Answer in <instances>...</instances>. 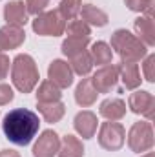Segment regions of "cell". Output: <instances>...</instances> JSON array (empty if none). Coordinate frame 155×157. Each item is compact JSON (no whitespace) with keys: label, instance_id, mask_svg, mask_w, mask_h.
Segmentation results:
<instances>
[{"label":"cell","instance_id":"9c48e42d","mask_svg":"<svg viewBox=\"0 0 155 157\" xmlns=\"http://www.w3.org/2000/svg\"><path fill=\"white\" fill-rule=\"evenodd\" d=\"M47 77L59 88H70L73 84V70L64 60H53L47 68Z\"/></svg>","mask_w":155,"mask_h":157},{"label":"cell","instance_id":"9a60e30c","mask_svg":"<svg viewBox=\"0 0 155 157\" xmlns=\"http://www.w3.org/2000/svg\"><path fill=\"white\" fill-rule=\"evenodd\" d=\"M80 15H82V20L86 24H91V26H97V28H102V26L108 24V15L93 4H82Z\"/></svg>","mask_w":155,"mask_h":157},{"label":"cell","instance_id":"5b68a950","mask_svg":"<svg viewBox=\"0 0 155 157\" xmlns=\"http://www.w3.org/2000/svg\"><path fill=\"white\" fill-rule=\"evenodd\" d=\"M128 144L133 152L141 154V152H148L153 146V128L150 122L141 121L135 122L128 133Z\"/></svg>","mask_w":155,"mask_h":157},{"label":"cell","instance_id":"4dcf8cb0","mask_svg":"<svg viewBox=\"0 0 155 157\" xmlns=\"http://www.w3.org/2000/svg\"><path fill=\"white\" fill-rule=\"evenodd\" d=\"M9 71V57L0 53V78H4Z\"/></svg>","mask_w":155,"mask_h":157},{"label":"cell","instance_id":"484cf974","mask_svg":"<svg viewBox=\"0 0 155 157\" xmlns=\"http://www.w3.org/2000/svg\"><path fill=\"white\" fill-rule=\"evenodd\" d=\"M68 35L70 37H89V26L84 20H71L68 24Z\"/></svg>","mask_w":155,"mask_h":157},{"label":"cell","instance_id":"ffe728a7","mask_svg":"<svg viewBox=\"0 0 155 157\" xmlns=\"http://www.w3.org/2000/svg\"><path fill=\"white\" fill-rule=\"evenodd\" d=\"M59 157H82L84 155V146L73 135H66L59 146Z\"/></svg>","mask_w":155,"mask_h":157},{"label":"cell","instance_id":"603a6c76","mask_svg":"<svg viewBox=\"0 0 155 157\" xmlns=\"http://www.w3.org/2000/svg\"><path fill=\"white\" fill-rule=\"evenodd\" d=\"M89 55H91L93 64H102V66H108L113 59V51L106 42H95Z\"/></svg>","mask_w":155,"mask_h":157},{"label":"cell","instance_id":"ac0fdd59","mask_svg":"<svg viewBox=\"0 0 155 157\" xmlns=\"http://www.w3.org/2000/svg\"><path fill=\"white\" fill-rule=\"evenodd\" d=\"M97 91H95V88L91 86V80L89 78H82L80 82H78L77 90H75V101H77L80 106H91L95 101H97Z\"/></svg>","mask_w":155,"mask_h":157},{"label":"cell","instance_id":"30bf717a","mask_svg":"<svg viewBox=\"0 0 155 157\" xmlns=\"http://www.w3.org/2000/svg\"><path fill=\"white\" fill-rule=\"evenodd\" d=\"M117 78H119L117 66H110V64H108V66L100 68L89 80H91V86L95 88L97 93H108V91L117 84Z\"/></svg>","mask_w":155,"mask_h":157},{"label":"cell","instance_id":"7402d4cb","mask_svg":"<svg viewBox=\"0 0 155 157\" xmlns=\"http://www.w3.org/2000/svg\"><path fill=\"white\" fill-rule=\"evenodd\" d=\"M88 44H89V37H68L62 42V53L71 59L78 53L86 51Z\"/></svg>","mask_w":155,"mask_h":157},{"label":"cell","instance_id":"e0dca14e","mask_svg":"<svg viewBox=\"0 0 155 157\" xmlns=\"http://www.w3.org/2000/svg\"><path fill=\"white\" fill-rule=\"evenodd\" d=\"M135 31H137V39L142 40L146 46H153L155 44V26L153 18L148 17H139L135 20Z\"/></svg>","mask_w":155,"mask_h":157},{"label":"cell","instance_id":"d6986e66","mask_svg":"<svg viewBox=\"0 0 155 157\" xmlns=\"http://www.w3.org/2000/svg\"><path fill=\"white\" fill-rule=\"evenodd\" d=\"M39 112L42 117L46 119V122H59L66 113V106L57 101V102H39Z\"/></svg>","mask_w":155,"mask_h":157},{"label":"cell","instance_id":"4fadbf2b","mask_svg":"<svg viewBox=\"0 0 155 157\" xmlns=\"http://www.w3.org/2000/svg\"><path fill=\"white\" fill-rule=\"evenodd\" d=\"M4 18L11 26H24L28 22V9H26L24 2H20V0L9 2L4 7Z\"/></svg>","mask_w":155,"mask_h":157},{"label":"cell","instance_id":"cb8c5ba5","mask_svg":"<svg viewBox=\"0 0 155 157\" xmlns=\"http://www.w3.org/2000/svg\"><path fill=\"white\" fill-rule=\"evenodd\" d=\"M93 68V60H91V55L88 51H82L75 57H71V70L78 73V75H88Z\"/></svg>","mask_w":155,"mask_h":157},{"label":"cell","instance_id":"277c9868","mask_svg":"<svg viewBox=\"0 0 155 157\" xmlns=\"http://www.w3.org/2000/svg\"><path fill=\"white\" fill-rule=\"evenodd\" d=\"M64 29H66V22L59 11L40 13L33 20V31L42 37H59L64 33Z\"/></svg>","mask_w":155,"mask_h":157},{"label":"cell","instance_id":"f1b7e54d","mask_svg":"<svg viewBox=\"0 0 155 157\" xmlns=\"http://www.w3.org/2000/svg\"><path fill=\"white\" fill-rule=\"evenodd\" d=\"M153 68H155V55H148L146 60H144V77H146L148 82H153L155 80Z\"/></svg>","mask_w":155,"mask_h":157},{"label":"cell","instance_id":"f546056e","mask_svg":"<svg viewBox=\"0 0 155 157\" xmlns=\"http://www.w3.org/2000/svg\"><path fill=\"white\" fill-rule=\"evenodd\" d=\"M13 97H15V93H13L11 86H7V84H0V106L11 102Z\"/></svg>","mask_w":155,"mask_h":157},{"label":"cell","instance_id":"1f68e13d","mask_svg":"<svg viewBox=\"0 0 155 157\" xmlns=\"http://www.w3.org/2000/svg\"><path fill=\"white\" fill-rule=\"evenodd\" d=\"M0 157H20V154L15 152V150H2L0 152Z\"/></svg>","mask_w":155,"mask_h":157},{"label":"cell","instance_id":"5bb4252c","mask_svg":"<svg viewBox=\"0 0 155 157\" xmlns=\"http://www.w3.org/2000/svg\"><path fill=\"white\" fill-rule=\"evenodd\" d=\"M117 71L122 78V84L128 90H135L141 84V73H139V68L135 62H120L117 66Z\"/></svg>","mask_w":155,"mask_h":157},{"label":"cell","instance_id":"8992f818","mask_svg":"<svg viewBox=\"0 0 155 157\" xmlns=\"http://www.w3.org/2000/svg\"><path fill=\"white\" fill-rule=\"evenodd\" d=\"M124 139H126V130L122 124L113 122V121L102 122L100 132H99V144L104 150H110V152L120 150L124 144Z\"/></svg>","mask_w":155,"mask_h":157},{"label":"cell","instance_id":"4316f807","mask_svg":"<svg viewBox=\"0 0 155 157\" xmlns=\"http://www.w3.org/2000/svg\"><path fill=\"white\" fill-rule=\"evenodd\" d=\"M47 4H49V0H26V9L31 15H40Z\"/></svg>","mask_w":155,"mask_h":157},{"label":"cell","instance_id":"7a4b0ae2","mask_svg":"<svg viewBox=\"0 0 155 157\" xmlns=\"http://www.w3.org/2000/svg\"><path fill=\"white\" fill-rule=\"evenodd\" d=\"M11 77H13V84L18 91H22V93L33 91V88L39 82V70H37L35 60L26 53L17 55L15 60H13Z\"/></svg>","mask_w":155,"mask_h":157},{"label":"cell","instance_id":"7c38bea8","mask_svg":"<svg viewBox=\"0 0 155 157\" xmlns=\"http://www.w3.org/2000/svg\"><path fill=\"white\" fill-rule=\"evenodd\" d=\"M73 124L82 139H91L97 132V115L91 112H80V113H77Z\"/></svg>","mask_w":155,"mask_h":157},{"label":"cell","instance_id":"8fae6325","mask_svg":"<svg viewBox=\"0 0 155 157\" xmlns=\"http://www.w3.org/2000/svg\"><path fill=\"white\" fill-rule=\"evenodd\" d=\"M26 40V33L20 26H4L0 29V51L4 49H15Z\"/></svg>","mask_w":155,"mask_h":157},{"label":"cell","instance_id":"83f0119b","mask_svg":"<svg viewBox=\"0 0 155 157\" xmlns=\"http://www.w3.org/2000/svg\"><path fill=\"white\" fill-rule=\"evenodd\" d=\"M131 11H146L153 7V0H124Z\"/></svg>","mask_w":155,"mask_h":157},{"label":"cell","instance_id":"d6a6232c","mask_svg":"<svg viewBox=\"0 0 155 157\" xmlns=\"http://www.w3.org/2000/svg\"><path fill=\"white\" fill-rule=\"evenodd\" d=\"M142 157H155V155L152 154V152H150V154H146V155H142Z\"/></svg>","mask_w":155,"mask_h":157},{"label":"cell","instance_id":"44dd1931","mask_svg":"<svg viewBox=\"0 0 155 157\" xmlns=\"http://www.w3.org/2000/svg\"><path fill=\"white\" fill-rule=\"evenodd\" d=\"M60 97H62L60 88L57 84H53L51 80H44L39 86V91H37L39 102H57V101H60Z\"/></svg>","mask_w":155,"mask_h":157},{"label":"cell","instance_id":"6da1fadb","mask_svg":"<svg viewBox=\"0 0 155 157\" xmlns=\"http://www.w3.org/2000/svg\"><path fill=\"white\" fill-rule=\"evenodd\" d=\"M39 126V115L26 108H17V110L9 112L2 122L6 137L17 146H28L33 141V137L37 135Z\"/></svg>","mask_w":155,"mask_h":157},{"label":"cell","instance_id":"d4e9b609","mask_svg":"<svg viewBox=\"0 0 155 157\" xmlns=\"http://www.w3.org/2000/svg\"><path fill=\"white\" fill-rule=\"evenodd\" d=\"M80 7H82L80 0H62L59 6V13L64 20H73L80 13Z\"/></svg>","mask_w":155,"mask_h":157},{"label":"cell","instance_id":"3957f363","mask_svg":"<svg viewBox=\"0 0 155 157\" xmlns=\"http://www.w3.org/2000/svg\"><path fill=\"white\" fill-rule=\"evenodd\" d=\"M112 48L119 53L122 62H139L146 57V44L128 29H117L112 35Z\"/></svg>","mask_w":155,"mask_h":157},{"label":"cell","instance_id":"2e32d148","mask_svg":"<svg viewBox=\"0 0 155 157\" xmlns=\"http://www.w3.org/2000/svg\"><path fill=\"white\" fill-rule=\"evenodd\" d=\"M100 115L108 121H119L126 115V104L122 99H106L100 104Z\"/></svg>","mask_w":155,"mask_h":157},{"label":"cell","instance_id":"52a82bcc","mask_svg":"<svg viewBox=\"0 0 155 157\" xmlns=\"http://www.w3.org/2000/svg\"><path fill=\"white\" fill-rule=\"evenodd\" d=\"M59 146H60V139L53 130H46L42 132L39 141L33 146V157H55L59 154Z\"/></svg>","mask_w":155,"mask_h":157},{"label":"cell","instance_id":"ba28073f","mask_svg":"<svg viewBox=\"0 0 155 157\" xmlns=\"http://www.w3.org/2000/svg\"><path fill=\"white\" fill-rule=\"evenodd\" d=\"M130 108L133 113L144 115L148 121L153 119V108H155V99L150 91H135L130 95Z\"/></svg>","mask_w":155,"mask_h":157}]
</instances>
